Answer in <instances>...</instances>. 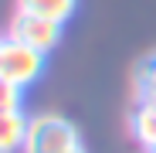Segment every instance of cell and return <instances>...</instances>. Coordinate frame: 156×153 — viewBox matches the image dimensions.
Segmentation results:
<instances>
[{
	"instance_id": "6da1fadb",
	"label": "cell",
	"mask_w": 156,
	"mask_h": 153,
	"mask_svg": "<svg viewBox=\"0 0 156 153\" xmlns=\"http://www.w3.org/2000/svg\"><path fill=\"white\" fill-rule=\"evenodd\" d=\"M78 146V129L61 116H34L27 119L24 153H65Z\"/></svg>"
},
{
	"instance_id": "7a4b0ae2",
	"label": "cell",
	"mask_w": 156,
	"mask_h": 153,
	"mask_svg": "<svg viewBox=\"0 0 156 153\" xmlns=\"http://www.w3.org/2000/svg\"><path fill=\"white\" fill-rule=\"evenodd\" d=\"M44 71V55L14 38L0 41V82H10L17 89H27L31 82L41 78Z\"/></svg>"
},
{
	"instance_id": "3957f363",
	"label": "cell",
	"mask_w": 156,
	"mask_h": 153,
	"mask_svg": "<svg viewBox=\"0 0 156 153\" xmlns=\"http://www.w3.org/2000/svg\"><path fill=\"white\" fill-rule=\"evenodd\" d=\"M10 38L41 51V55H48L61 41V24L48 20V17H37V14H27V10H17V17L10 20Z\"/></svg>"
},
{
	"instance_id": "277c9868",
	"label": "cell",
	"mask_w": 156,
	"mask_h": 153,
	"mask_svg": "<svg viewBox=\"0 0 156 153\" xmlns=\"http://www.w3.org/2000/svg\"><path fill=\"white\" fill-rule=\"evenodd\" d=\"M24 133H27V116H20V109L0 112V153L24 150Z\"/></svg>"
},
{
	"instance_id": "5b68a950",
	"label": "cell",
	"mask_w": 156,
	"mask_h": 153,
	"mask_svg": "<svg viewBox=\"0 0 156 153\" xmlns=\"http://www.w3.org/2000/svg\"><path fill=\"white\" fill-rule=\"evenodd\" d=\"M75 7H78V0H17V10H27V14L58 20V24H65L75 14Z\"/></svg>"
},
{
	"instance_id": "8992f818",
	"label": "cell",
	"mask_w": 156,
	"mask_h": 153,
	"mask_svg": "<svg viewBox=\"0 0 156 153\" xmlns=\"http://www.w3.org/2000/svg\"><path fill=\"white\" fill-rule=\"evenodd\" d=\"M133 133L146 150H156V106L153 102H139V109L133 112Z\"/></svg>"
},
{
	"instance_id": "52a82bcc",
	"label": "cell",
	"mask_w": 156,
	"mask_h": 153,
	"mask_svg": "<svg viewBox=\"0 0 156 153\" xmlns=\"http://www.w3.org/2000/svg\"><path fill=\"white\" fill-rule=\"evenodd\" d=\"M139 102H153L156 106V58L139 71Z\"/></svg>"
},
{
	"instance_id": "ba28073f",
	"label": "cell",
	"mask_w": 156,
	"mask_h": 153,
	"mask_svg": "<svg viewBox=\"0 0 156 153\" xmlns=\"http://www.w3.org/2000/svg\"><path fill=\"white\" fill-rule=\"evenodd\" d=\"M4 109H20V89L10 82H0V112Z\"/></svg>"
},
{
	"instance_id": "9c48e42d",
	"label": "cell",
	"mask_w": 156,
	"mask_h": 153,
	"mask_svg": "<svg viewBox=\"0 0 156 153\" xmlns=\"http://www.w3.org/2000/svg\"><path fill=\"white\" fill-rule=\"evenodd\" d=\"M65 153H85V150H82V143H78V146H71V150H65Z\"/></svg>"
},
{
	"instance_id": "30bf717a",
	"label": "cell",
	"mask_w": 156,
	"mask_h": 153,
	"mask_svg": "<svg viewBox=\"0 0 156 153\" xmlns=\"http://www.w3.org/2000/svg\"><path fill=\"white\" fill-rule=\"evenodd\" d=\"M149 153H156V150H149Z\"/></svg>"
}]
</instances>
